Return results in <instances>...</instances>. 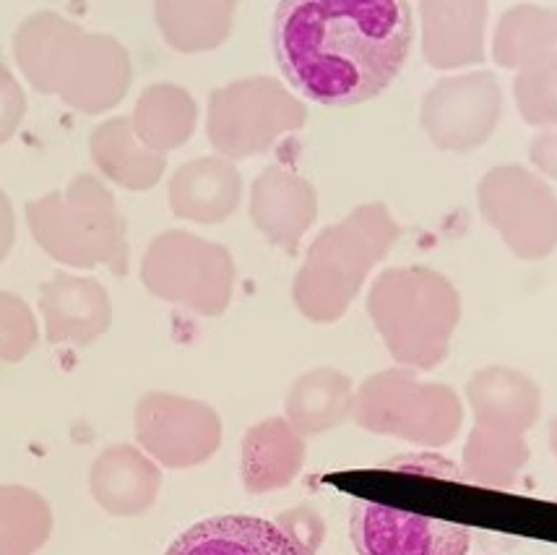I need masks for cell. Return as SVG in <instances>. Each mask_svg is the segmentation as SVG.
Returning <instances> with one entry per match:
<instances>
[{
  "instance_id": "obj_1",
  "label": "cell",
  "mask_w": 557,
  "mask_h": 555,
  "mask_svg": "<svg viewBox=\"0 0 557 555\" xmlns=\"http://www.w3.org/2000/svg\"><path fill=\"white\" fill-rule=\"evenodd\" d=\"M404 0H287L274 55L287 82L323 108H355L386 91L412 50Z\"/></svg>"
},
{
  "instance_id": "obj_2",
  "label": "cell",
  "mask_w": 557,
  "mask_h": 555,
  "mask_svg": "<svg viewBox=\"0 0 557 555\" xmlns=\"http://www.w3.org/2000/svg\"><path fill=\"white\" fill-rule=\"evenodd\" d=\"M13 58L32 89L61 97L84 115L121 104L134 82V63L123 42L55 11H37L18 24Z\"/></svg>"
},
{
  "instance_id": "obj_3",
  "label": "cell",
  "mask_w": 557,
  "mask_h": 555,
  "mask_svg": "<svg viewBox=\"0 0 557 555\" xmlns=\"http://www.w3.org/2000/svg\"><path fill=\"white\" fill-rule=\"evenodd\" d=\"M401 237V224L383 203H362L310 243L292 284L305 319L334 323L360 295L364 280Z\"/></svg>"
},
{
  "instance_id": "obj_4",
  "label": "cell",
  "mask_w": 557,
  "mask_h": 555,
  "mask_svg": "<svg viewBox=\"0 0 557 555\" xmlns=\"http://www.w3.org/2000/svg\"><path fill=\"white\" fill-rule=\"evenodd\" d=\"M368 313L399 366L433 370L448 355L461 297L430 267L388 269L370 287Z\"/></svg>"
},
{
  "instance_id": "obj_5",
  "label": "cell",
  "mask_w": 557,
  "mask_h": 555,
  "mask_svg": "<svg viewBox=\"0 0 557 555\" xmlns=\"http://www.w3.org/2000/svg\"><path fill=\"white\" fill-rule=\"evenodd\" d=\"M32 237L50 259L73 269L108 267L128 274V230L112 190L91 173H78L63 190L26 203Z\"/></svg>"
},
{
  "instance_id": "obj_6",
  "label": "cell",
  "mask_w": 557,
  "mask_h": 555,
  "mask_svg": "<svg viewBox=\"0 0 557 555\" xmlns=\"http://www.w3.org/2000/svg\"><path fill=\"white\" fill-rule=\"evenodd\" d=\"M355 422L364 431L424 446H446L461 428V402L443 383H422L409 368L383 370L357 388Z\"/></svg>"
},
{
  "instance_id": "obj_7",
  "label": "cell",
  "mask_w": 557,
  "mask_h": 555,
  "mask_svg": "<svg viewBox=\"0 0 557 555\" xmlns=\"http://www.w3.org/2000/svg\"><path fill=\"white\" fill-rule=\"evenodd\" d=\"M305 121V104L271 76L237 78L209 95V141L230 162L267 155L284 134L300 131Z\"/></svg>"
},
{
  "instance_id": "obj_8",
  "label": "cell",
  "mask_w": 557,
  "mask_h": 555,
  "mask_svg": "<svg viewBox=\"0 0 557 555\" xmlns=\"http://www.w3.org/2000/svg\"><path fill=\"white\" fill-rule=\"evenodd\" d=\"M146 293L198 316H222L235 293V261L219 243L185 230H168L146 248L141 261Z\"/></svg>"
},
{
  "instance_id": "obj_9",
  "label": "cell",
  "mask_w": 557,
  "mask_h": 555,
  "mask_svg": "<svg viewBox=\"0 0 557 555\" xmlns=\"http://www.w3.org/2000/svg\"><path fill=\"white\" fill-rule=\"evenodd\" d=\"M134 431L138 448L168 469L203 465L222 444V420L214 407L168 392H149L138 399Z\"/></svg>"
},
{
  "instance_id": "obj_10",
  "label": "cell",
  "mask_w": 557,
  "mask_h": 555,
  "mask_svg": "<svg viewBox=\"0 0 557 555\" xmlns=\"http://www.w3.org/2000/svg\"><path fill=\"white\" fill-rule=\"evenodd\" d=\"M480 209L523 259H540L557 243V203L545 185L521 168L503 164L482 177Z\"/></svg>"
},
{
  "instance_id": "obj_11",
  "label": "cell",
  "mask_w": 557,
  "mask_h": 555,
  "mask_svg": "<svg viewBox=\"0 0 557 555\" xmlns=\"http://www.w3.org/2000/svg\"><path fill=\"white\" fill-rule=\"evenodd\" d=\"M500 118V87L487 71L441 78L422 97L420 123L443 151H472L495 134Z\"/></svg>"
},
{
  "instance_id": "obj_12",
  "label": "cell",
  "mask_w": 557,
  "mask_h": 555,
  "mask_svg": "<svg viewBox=\"0 0 557 555\" xmlns=\"http://www.w3.org/2000/svg\"><path fill=\"white\" fill-rule=\"evenodd\" d=\"M349 534L360 555H467L472 530L456 521L422 517L357 498Z\"/></svg>"
},
{
  "instance_id": "obj_13",
  "label": "cell",
  "mask_w": 557,
  "mask_h": 555,
  "mask_svg": "<svg viewBox=\"0 0 557 555\" xmlns=\"http://www.w3.org/2000/svg\"><path fill=\"white\" fill-rule=\"evenodd\" d=\"M318 217L313 183L284 164H269L250 188V220L274 246L297 256L302 235Z\"/></svg>"
},
{
  "instance_id": "obj_14",
  "label": "cell",
  "mask_w": 557,
  "mask_h": 555,
  "mask_svg": "<svg viewBox=\"0 0 557 555\" xmlns=\"http://www.w3.org/2000/svg\"><path fill=\"white\" fill-rule=\"evenodd\" d=\"M39 310L52 345L86 347L108 332L112 323L108 289L91 276L69 272H58L39 287Z\"/></svg>"
},
{
  "instance_id": "obj_15",
  "label": "cell",
  "mask_w": 557,
  "mask_h": 555,
  "mask_svg": "<svg viewBox=\"0 0 557 555\" xmlns=\"http://www.w3.org/2000/svg\"><path fill=\"white\" fill-rule=\"evenodd\" d=\"M89 488L102 511L112 517H141L162 491V469L138 446L115 444L95 459Z\"/></svg>"
},
{
  "instance_id": "obj_16",
  "label": "cell",
  "mask_w": 557,
  "mask_h": 555,
  "mask_svg": "<svg viewBox=\"0 0 557 555\" xmlns=\"http://www.w3.org/2000/svg\"><path fill=\"white\" fill-rule=\"evenodd\" d=\"M243 177L235 162L224 157H198L175 170L170 181V209L181 220L216 224L240 207Z\"/></svg>"
},
{
  "instance_id": "obj_17",
  "label": "cell",
  "mask_w": 557,
  "mask_h": 555,
  "mask_svg": "<svg viewBox=\"0 0 557 555\" xmlns=\"http://www.w3.org/2000/svg\"><path fill=\"white\" fill-rule=\"evenodd\" d=\"M485 3H456V0H424L422 16V50L433 69L448 71L480 63L485 58L482 32H485Z\"/></svg>"
},
{
  "instance_id": "obj_18",
  "label": "cell",
  "mask_w": 557,
  "mask_h": 555,
  "mask_svg": "<svg viewBox=\"0 0 557 555\" xmlns=\"http://www.w3.org/2000/svg\"><path fill=\"white\" fill-rule=\"evenodd\" d=\"M164 555H302L276 521L224 514L198 521Z\"/></svg>"
},
{
  "instance_id": "obj_19",
  "label": "cell",
  "mask_w": 557,
  "mask_h": 555,
  "mask_svg": "<svg viewBox=\"0 0 557 555\" xmlns=\"http://www.w3.org/2000/svg\"><path fill=\"white\" fill-rule=\"evenodd\" d=\"M305 465V439L284 418H269L243 439V485L248 493L287 488Z\"/></svg>"
},
{
  "instance_id": "obj_20",
  "label": "cell",
  "mask_w": 557,
  "mask_h": 555,
  "mask_svg": "<svg viewBox=\"0 0 557 555\" xmlns=\"http://www.w3.org/2000/svg\"><path fill=\"white\" fill-rule=\"evenodd\" d=\"M355 386L342 370L321 366L302 373L284 399V420L302 439L334 431L355 415Z\"/></svg>"
},
{
  "instance_id": "obj_21",
  "label": "cell",
  "mask_w": 557,
  "mask_h": 555,
  "mask_svg": "<svg viewBox=\"0 0 557 555\" xmlns=\"http://www.w3.org/2000/svg\"><path fill=\"white\" fill-rule=\"evenodd\" d=\"M467 399L476 415V428L487 433H519L536 420L540 394L521 373L485 368L467 383Z\"/></svg>"
},
{
  "instance_id": "obj_22",
  "label": "cell",
  "mask_w": 557,
  "mask_h": 555,
  "mask_svg": "<svg viewBox=\"0 0 557 555\" xmlns=\"http://www.w3.org/2000/svg\"><path fill=\"white\" fill-rule=\"evenodd\" d=\"M89 155L99 173L125 190H151L168 168V157L146 149L125 115L110 118L91 131Z\"/></svg>"
},
{
  "instance_id": "obj_23",
  "label": "cell",
  "mask_w": 557,
  "mask_h": 555,
  "mask_svg": "<svg viewBox=\"0 0 557 555\" xmlns=\"http://www.w3.org/2000/svg\"><path fill=\"white\" fill-rule=\"evenodd\" d=\"M131 123L146 149L168 157L194 136L198 123L196 99L177 84H151L138 97Z\"/></svg>"
},
{
  "instance_id": "obj_24",
  "label": "cell",
  "mask_w": 557,
  "mask_h": 555,
  "mask_svg": "<svg viewBox=\"0 0 557 555\" xmlns=\"http://www.w3.org/2000/svg\"><path fill=\"white\" fill-rule=\"evenodd\" d=\"M235 0H159L157 26L164 42L181 52L214 50L230 37Z\"/></svg>"
},
{
  "instance_id": "obj_25",
  "label": "cell",
  "mask_w": 557,
  "mask_h": 555,
  "mask_svg": "<svg viewBox=\"0 0 557 555\" xmlns=\"http://www.w3.org/2000/svg\"><path fill=\"white\" fill-rule=\"evenodd\" d=\"M52 534V508L26 485H0V555H35Z\"/></svg>"
},
{
  "instance_id": "obj_26",
  "label": "cell",
  "mask_w": 557,
  "mask_h": 555,
  "mask_svg": "<svg viewBox=\"0 0 557 555\" xmlns=\"http://www.w3.org/2000/svg\"><path fill=\"white\" fill-rule=\"evenodd\" d=\"M39 326L18 295L0 289V360L22 362L37 347Z\"/></svg>"
},
{
  "instance_id": "obj_27",
  "label": "cell",
  "mask_w": 557,
  "mask_h": 555,
  "mask_svg": "<svg viewBox=\"0 0 557 555\" xmlns=\"http://www.w3.org/2000/svg\"><path fill=\"white\" fill-rule=\"evenodd\" d=\"M276 527L295 543L297 551L302 555H315L318 545H321L323 534H326V527L313 508L300 506L292 508V511H284L282 517L276 519Z\"/></svg>"
},
{
  "instance_id": "obj_28",
  "label": "cell",
  "mask_w": 557,
  "mask_h": 555,
  "mask_svg": "<svg viewBox=\"0 0 557 555\" xmlns=\"http://www.w3.org/2000/svg\"><path fill=\"white\" fill-rule=\"evenodd\" d=\"M381 467L394 469V472H404V474H422V478L467 482L463 469L456 467L450 459L441 457V454H407V457H394L383 461Z\"/></svg>"
},
{
  "instance_id": "obj_29",
  "label": "cell",
  "mask_w": 557,
  "mask_h": 555,
  "mask_svg": "<svg viewBox=\"0 0 557 555\" xmlns=\"http://www.w3.org/2000/svg\"><path fill=\"white\" fill-rule=\"evenodd\" d=\"M26 115V95L16 76L0 63V144L16 134Z\"/></svg>"
},
{
  "instance_id": "obj_30",
  "label": "cell",
  "mask_w": 557,
  "mask_h": 555,
  "mask_svg": "<svg viewBox=\"0 0 557 555\" xmlns=\"http://www.w3.org/2000/svg\"><path fill=\"white\" fill-rule=\"evenodd\" d=\"M13 240H16V217H13L9 196L0 190V261L11 254Z\"/></svg>"
},
{
  "instance_id": "obj_31",
  "label": "cell",
  "mask_w": 557,
  "mask_h": 555,
  "mask_svg": "<svg viewBox=\"0 0 557 555\" xmlns=\"http://www.w3.org/2000/svg\"><path fill=\"white\" fill-rule=\"evenodd\" d=\"M532 160L549 175H557V136H540L532 144Z\"/></svg>"
},
{
  "instance_id": "obj_32",
  "label": "cell",
  "mask_w": 557,
  "mask_h": 555,
  "mask_svg": "<svg viewBox=\"0 0 557 555\" xmlns=\"http://www.w3.org/2000/svg\"><path fill=\"white\" fill-rule=\"evenodd\" d=\"M549 439H553V448L557 454V420H553V428H549Z\"/></svg>"
}]
</instances>
